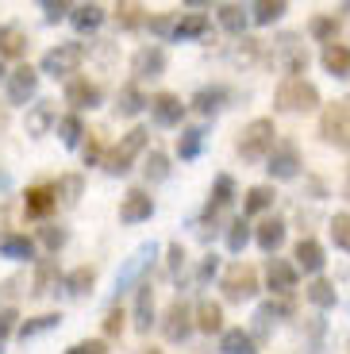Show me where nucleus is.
I'll return each mask as SVG.
<instances>
[{"instance_id": "19", "label": "nucleus", "mask_w": 350, "mask_h": 354, "mask_svg": "<svg viewBox=\"0 0 350 354\" xmlns=\"http://www.w3.org/2000/svg\"><path fill=\"white\" fill-rule=\"evenodd\" d=\"M293 254H297V266L304 274H320V270H324V247L315 239H300Z\"/></svg>"}, {"instance_id": "12", "label": "nucleus", "mask_w": 350, "mask_h": 354, "mask_svg": "<svg viewBox=\"0 0 350 354\" xmlns=\"http://www.w3.org/2000/svg\"><path fill=\"white\" fill-rule=\"evenodd\" d=\"M131 73L139 81L162 77V73H166V50H162V46H142V50L131 58Z\"/></svg>"}, {"instance_id": "60", "label": "nucleus", "mask_w": 350, "mask_h": 354, "mask_svg": "<svg viewBox=\"0 0 350 354\" xmlns=\"http://www.w3.org/2000/svg\"><path fill=\"white\" fill-rule=\"evenodd\" d=\"M0 127H4V115H0Z\"/></svg>"}, {"instance_id": "6", "label": "nucleus", "mask_w": 350, "mask_h": 354, "mask_svg": "<svg viewBox=\"0 0 350 354\" xmlns=\"http://www.w3.org/2000/svg\"><path fill=\"white\" fill-rule=\"evenodd\" d=\"M223 292H228V301H250L254 292H258V270L246 266V262L228 266V274H223Z\"/></svg>"}, {"instance_id": "35", "label": "nucleus", "mask_w": 350, "mask_h": 354, "mask_svg": "<svg viewBox=\"0 0 350 354\" xmlns=\"http://www.w3.org/2000/svg\"><path fill=\"white\" fill-rule=\"evenodd\" d=\"M219 24H223V31H231V35H243L246 31L243 4H219Z\"/></svg>"}, {"instance_id": "4", "label": "nucleus", "mask_w": 350, "mask_h": 354, "mask_svg": "<svg viewBox=\"0 0 350 354\" xmlns=\"http://www.w3.org/2000/svg\"><path fill=\"white\" fill-rule=\"evenodd\" d=\"M320 135L331 147H350V97H342V100L324 108V115H320Z\"/></svg>"}, {"instance_id": "22", "label": "nucleus", "mask_w": 350, "mask_h": 354, "mask_svg": "<svg viewBox=\"0 0 350 354\" xmlns=\"http://www.w3.org/2000/svg\"><path fill=\"white\" fill-rule=\"evenodd\" d=\"M62 285H66L70 297H85V292H93V285H97V270H93V266H77L73 274L62 277Z\"/></svg>"}, {"instance_id": "10", "label": "nucleus", "mask_w": 350, "mask_h": 354, "mask_svg": "<svg viewBox=\"0 0 350 354\" xmlns=\"http://www.w3.org/2000/svg\"><path fill=\"white\" fill-rule=\"evenodd\" d=\"M150 258H154V243H147V247H139V250H135V254L127 258V266L120 270V277H116V292H127L131 285L139 289V285H142V281H139V274L150 266Z\"/></svg>"}, {"instance_id": "5", "label": "nucleus", "mask_w": 350, "mask_h": 354, "mask_svg": "<svg viewBox=\"0 0 350 354\" xmlns=\"http://www.w3.org/2000/svg\"><path fill=\"white\" fill-rule=\"evenodd\" d=\"M81 58H85V46H81V43H58L54 50L43 54L39 70L50 73V77H66V73H73L81 66Z\"/></svg>"}, {"instance_id": "25", "label": "nucleus", "mask_w": 350, "mask_h": 354, "mask_svg": "<svg viewBox=\"0 0 350 354\" xmlns=\"http://www.w3.org/2000/svg\"><path fill=\"white\" fill-rule=\"evenodd\" d=\"M208 27H212V19L204 16V12H189V16L177 19V35L174 39H201V35H208Z\"/></svg>"}, {"instance_id": "7", "label": "nucleus", "mask_w": 350, "mask_h": 354, "mask_svg": "<svg viewBox=\"0 0 350 354\" xmlns=\"http://www.w3.org/2000/svg\"><path fill=\"white\" fill-rule=\"evenodd\" d=\"M196 328V319H193V308L177 297L174 304L166 308V319H162V335L169 339V343H181V339H189V331Z\"/></svg>"}, {"instance_id": "31", "label": "nucleus", "mask_w": 350, "mask_h": 354, "mask_svg": "<svg viewBox=\"0 0 350 354\" xmlns=\"http://www.w3.org/2000/svg\"><path fill=\"white\" fill-rule=\"evenodd\" d=\"M235 201V181H231L228 174L216 177V189H212V201H208V216H216L219 208H228V204Z\"/></svg>"}, {"instance_id": "21", "label": "nucleus", "mask_w": 350, "mask_h": 354, "mask_svg": "<svg viewBox=\"0 0 350 354\" xmlns=\"http://www.w3.org/2000/svg\"><path fill=\"white\" fill-rule=\"evenodd\" d=\"M150 319H154V285L142 281L139 285V297H135V328L150 331Z\"/></svg>"}, {"instance_id": "27", "label": "nucleus", "mask_w": 350, "mask_h": 354, "mask_svg": "<svg viewBox=\"0 0 350 354\" xmlns=\"http://www.w3.org/2000/svg\"><path fill=\"white\" fill-rule=\"evenodd\" d=\"M196 328L201 331H223V308H219L216 301H201L196 304Z\"/></svg>"}, {"instance_id": "43", "label": "nucleus", "mask_w": 350, "mask_h": 354, "mask_svg": "<svg viewBox=\"0 0 350 354\" xmlns=\"http://www.w3.org/2000/svg\"><path fill=\"white\" fill-rule=\"evenodd\" d=\"M308 31H312V35L320 39V43L331 46V43H335V31H339V19H335V16H315Z\"/></svg>"}, {"instance_id": "20", "label": "nucleus", "mask_w": 350, "mask_h": 354, "mask_svg": "<svg viewBox=\"0 0 350 354\" xmlns=\"http://www.w3.org/2000/svg\"><path fill=\"white\" fill-rule=\"evenodd\" d=\"M27 50V31L16 24H4L0 27V58H19Z\"/></svg>"}, {"instance_id": "46", "label": "nucleus", "mask_w": 350, "mask_h": 354, "mask_svg": "<svg viewBox=\"0 0 350 354\" xmlns=\"http://www.w3.org/2000/svg\"><path fill=\"white\" fill-rule=\"evenodd\" d=\"M246 243H250V223H246V220H235V223L228 227V247L239 254V250H243Z\"/></svg>"}, {"instance_id": "44", "label": "nucleus", "mask_w": 350, "mask_h": 354, "mask_svg": "<svg viewBox=\"0 0 350 354\" xmlns=\"http://www.w3.org/2000/svg\"><path fill=\"white\" fill-rule=\"evenodd\" d=\"M331 239H335V247H339V250H350V212H335Z\"/></svg>"}, {"instance_id": "61", "label": "nucleus", "mask_w": 350, "mask_h": 354, "mask_svg": "<svg viewBox=\"0 0 350 354\" xmlns=\"http://www.w3.org/2000/svg\"><path fill=\"white\" fill-rule=\"evenodd\" d=\"M0 354H4V351H0Z\"/></svg>"}, {"instance_id": "33", "label": "nucleus", "mask_w": 350, "mask_h": 354, "mask_svg": "<svg viewBox=\"0 0 350 354\" xmlns=\"http://www.w3.org/2000/svg\"><path fill=\"white\" fill-rule=\"evenodd\" d=\"M308 301H312L315 308H335L339 297H335V285L327 281V277H315V281L308 285Z\"/></svg>"}, {"instance_id": "49", "label": "nucleus", "mask_w": 350, "mask_h": 354, "mask_svg": "<svg viewBox=\"0 0 350 354\" xmlns=\"http://www.w3.org/2000/svg\"><path fill=\"white\" fill-rule=\"evenodd\" d=\"M81 158H85V166L104 162V154H100V135L97 131H89V142H85V151H81Z\"/></svg>"}, {"instance_id": "30", "label": "nucleus", "mask_w": 350, "mask_h": 354, "mask_svg": "<svg viewBox=\"0 0 350 354\" xmlns=\"http://www.w3.org/2000/svg\"><path fill=\"white\" fill-rule=\"evenodd\" d=\"M223 100H228V88L212 85V88H201V93L193 97V108H196V112H204V115H212V112H219V108H223Z\"/></svg>"}, {"instance_id": "53", "label": "nucleus", "mask_w": 350, "mask_h": 354, "mask_svg": "<svg viewBox=\"0 0 350 354\" xmlns=\"http://www.w3.org/2000/svg\"><path fill=\"white\" fill-rule=\"evenodd\" d=\"M66 354H108V346L100 339H85V343H73Z\"/></svg>"}, {"instance_id": "52", "label": "nucleus", "mask_w": 350, "mask_h": 354, "mask_svg": "<svg viewBox=\"0 0 350 354\" xmlns=\"http://www.w3.org/2000/svg\"><path fill=\"white\" fill-rule=\"evenodd\" d=\"M16 319H19V312L16 308H0V343L16 331Z\"/></svg>"}, {"instance_id": "54", "label": "nucleus", "mask_w": 350, "mask_h": 354, "mask_svg": "<svg viewBox=\"0 0 350 354\" xmlns=\"http://www.w3.org/2000/svg\"><path fill=\"white\" fill-rule=\"evenodd\" d=\"M169 277H177V274H181V266H185V247H181V243H169Z\"/></svg>"}, {"instance_id": "50", "label": "nucleus", "mask_w": 350, "mask_h": 354, "mask_svg": "<svg viewBox=\"0 0 350 354\" xmlns=\"http://www.w3.org/2000/svg\"><path fill=\"white\" fill-rule=\"evenodd\" d=\"M150 31H154V35H162V39H169V35H177V19L154 16V19H150Z\"/></svg>"}, {"instance_id": "13", "label": "nucleus", "mask_w": 350, "mask_h": 354, "mask_svg": "<svg viewBox=\"0 0 350 354\" xmlns=\"http://www.w3.org/2000/svg\"><path fill=\"white\" fill-rule=\"evenodd\" d=\"M150 115H154V124H162V127H177L181 115H185V104L174 93H158V97H150Z\"/></svg>"}, {"instance_id": "8", "label": "nucleus", "mask_w": 350, "mask_h": 354, "mask_svg": "<svg viewBox=\"0 0 350 354\" xmlns=\"http://www.w3.org/2000/svg\"><path fill=\"white\" fill-rule=\"evenodd\" d=\"M266 169H270V177H277V181H293V177L300 174V151L293 142H277Z\"/></svg>"}, {"instance_id": "14", "label": "nucleus", "mask_w": 350, "mask_h": 354, "mask_svg": "<svg viewBox=\"0 0 350 354\" xmlns=\"http://www.w3.org/2000/svg\"><path fill=\"white\" fill-rule=\"evenodd\" d=\"M154 216V201H150V193H142V189H131V193L123 196L120 204V220L123 223H142Z\"/></svg>"}, {"instance_id": "3", "label": "nucleus", "mask_w": 350, "mask_h": 354, "mask_svg": "<svg viewBox=\"0 0 350 354\" xmlns=\"http://www.w3.org/2000/svg\"><path fill=\"white\" fill-rule=\"evenodd\" d=\"M273 100H277L281 112H312V108L320 104V88L304 77H285L277 85V97Z\"/></svg>"}, {"instance_id": "38", "label": "nucleus", "mask_w": 350, "mask_h": 354, "mask_svg": "<svg viewBox=\"0 0 350 354\" xmlns=\"http://www.w3.org/2000/svg\"><path fill=\"white\" fill-rule=\"evenodd\" d=\"M285 8H289L285 0H258L250 12H254V24H273V19L285 16Z\"/></svg>"}, {"instance_id": "18", "label": "nucleus", "mask_w": 350, "mask_h": 354, "mask_svg": "<svg viewBox=\"0 0 350 354\" xmlns=\"http://www.w3.org/2000/svg\"><path fill=\"white\" fill-rule=\"evenodd\" d=\"M254 239H258V247L266 250V254H277L281 243H285V223L273 216V220H262L258 223V231H254Z\"/></svg>"}, {"instance_id": "51", "label": "nucleus", "mask_w": 350, "mask_h": 354, "mask_svg": "<svg viewBox=\"0 0 350 354\" xmlns=\"http://www.w3.org/2000/svg\"><path fill=\"white\" fill-rule=\"evenodd\" d=\"M120 331H123V308H108V316H104V335L116 339Z\"/></svg>"}, {"instance_id": "9", "label": "nucleus", "mask_w": 350, "mask_h": 354, "mask_svg": "<svg viewBox=\"0 0 350 354\" xmlns=\"http://www.w3.org/2000/svg\"><path fill=\"white\" fill-rule=\"evenodd\" d=\"M35 88H39L35 66H16V70L8 73V100L12 104H27V100L35 97Z\"/></svg>"}, {"instance_id": "28", "label": "nucleus", "mask_w": 350, "mask_h": 354, "mask_svg": "<svg viewBox=\"0 0 350 354\" xmlns=\"http://www.w3.org/2000/svg\"><path fill=\"white\" fill-rule=\"evenodd\" d=\"M219 354H254V339L243 328H231L219 339Z\"/></svg>"}, {"instance_id": "59", "label": "nucleus", "mask_w": 350, "mask_h": 354, "mask_svg": "<svg viewBox=\"0 0 350 354\" xmlns=\"http://www.w3.org/2000/svg\"><path fill=\"white\" fill-rule=\"evenodd\" d=\"M0 77H4V58H0Z\"/></svg>"}, {"instance_id": "41", "label": "nucleus", "mask_w": 350, "mask_h": 354, "mask_svg": "<svg viewBox=\"0 0 350 354\" xmlns=\"http://www.w3.org/2000/svg\"><path fill=\"white\" fill-rule=\"evenodd\" d=\"M142 174H147V181H166V177H169V158H166L162 151H150Z\"/></svg>"}, {"instance_id": "32", "label": "nucleus", "mask_w": 350, "mask_h": 354, "mask_svg": "<svg viewBox=\"0 0 350 354\" xmlns=\"http://www.w3.org/2000/svg\"><path fill=\"white\" fill-rule=\"evenodd\" d=\"M147 104H150V100L142 97L139 88H135V85H127V88H120V100H116V112H120V115H139Z\"/></svg>"}, {"instance_id": "2", "label": "nucleus", "mask_w": 350, "mask_h": 354, "mask_svg": "<svg viewBox=\"0 0 350 354\" xmlns=\"http://www.w3.org/2000/svg\"><path fill=\"white\" fill-rule=\"evenodd\" d=\"M273 135H277V127H273V120H250V124L243 127V135H239V154H243L246 162H262L273 154Z\"/></svg>"}, {"instance_id": "34", "label": "nucleus", "mask_w": 350, "mask_h": 354, "mask_svg": "<svg viewBox=\"0 0 350 354\" xmlns=\"http://www.w3.org/2000/svg\"><path fill=\"white\" fill-rule=\"evenodd\" d=\"M54 281H58V262H54V258H43L39 270H35V285H31V292H35V297H46Z\"/></svg>"}, {"instance_id": "29", "label": "nucleus", "mask_w": 350, "mask_h": 354, "mask_svg": "<svg viewBox=\"0 0 350 354\" xmlns=\"http://www.w3.org/2000/svg\"><path fill=\"white\" fill-rule=\"evenodd\" d=\"M70 19H73L77 31H97V27L104 24V8H100V4H77Z\"/></svg>"}, {"instance_id": "48", "label": "nucleus", "mask_w": 350, "mask_h": 354, "mask_svg": "<svg viewBox=\"0 0 350 354\" xmlns=\"http://www.w3.org/2000/svg\"><path fill=\"white\" fill-rule=\"evenodd\" d=\"M66 239H70V235H66V227H58V223H46L43 227V247L46 250H62Z\"/></svg>"}, {"instance_id": "26", "label": "nucleus", "mask_w": 350, "mask_h": 354, "mask_svg": "<svg viewBox=\"0 0 350 354\" xmlns=\"http://www.w3.org/2000/svg\"><path fill=\"white\" fill-rule=\"evenodd\" d=\"M0 254L16 258V262H27V258H35V243L27 239V235H4L0 239Z\"/></svg>"}, {"instance_id": "55", "label": "nucleus", "mask_w": 350, "mask_h": 354, "mask_svg": "<svg viewBox=\"0 0 350 354\" xmlns=\"http://www.w3.org/2000/svg\"><path fill=\"white\" fill-rule=\"evenodd\" d=\"M43 12H46L50 24H58V19L66 16V12H73V8H70V4H62V0H43Z\"/></svg>"}, {"instance_id": "40", "label": "nucleus", "mask_w": 350, "mask_h": 354, "mask_svg": "<svg viewBox=\"0 0 350 354\" xmlns=\"http://www.w3.org/2000/svg\"><path fill=\"white\" fill-rule=\"evenodd\" d=\"M142 4H135V0H123V4H116V19H120L123 27H139V24H147V16H142Z\"/></svg>"}, {"instance_id": "47", "label": "nucleus", "mask_w": 350, "mask_h": 354, "mask_svg": "<svg viewBox=\"0 0 350 354\" xmlns=\"http://www.w3.org/2000/svg\"><path fill=\"white\" fill-rule=\"evenodd\" d=\"M285 312H289V304H281V301H266L262 308H258V324H262V328H270V324H277L281 316H285Z\"/></svg>"}, {"instance_id": "23", "label": "nucleus", "mask_w": 350, "mask_h": 354, "mask_svg": "<svg viewBox=\"0 0 350 354\" xmlns=\"http://www.w3.org/2000/svg\"><path fill=\"white\" fill-rule=\"evenodd\" d=\"M50 127H58V115H54L50 100H43V104H35L31 112H27V131H31V135H46Z\"/></svg>"}, {"instance_id": "16", "label": "nucleus", "mask_w": 350, "mask_h": 354, "mask_svg": "<svg viewBox=\"0 0 350 354\" xmlns=\"http://www.w3.org/2000/svg\"><path fill=\"white\" fill-rule=\"evenodd\" d=\"M266 277H270L273 292H293L297 289V270H293L285 258H270V262H266Z\"/></svg>"}, {"instance_id": "1", "label": "nucleus", "mask_w": 350, "mask_h": 354, "mask_svg": "<svg viewBox=\"0 0 350 354\" xmlns=\"http://www.w3.org/2000/svg\"><path fill=\"white\" fill-rule=\"evenodd\" d=\"M147 135H150L147 127H131V131L123 135V139L116 142L112 151L104 154V162H100V166H104V169H108V174H112V177L127 174V169H131V162L139 158L142 151H147Z\"/></svg>"}, {"instance_id": "17", "label": "nucleus", "mask_w": 350, "mask_h": 354, "mask_svg": "<svg viewBox=\"0 0 350 354\" xmlns=\"http://www.w3.org/2000/svg\"><path fill=\"white\" fill-rule=\"evenodd\" d=\"M320 62H324V70L331 73V77H350V46H342V43L324 46Z\"/></svg>"}, {"instance_id": "45", "label": "nucleus", "mask_w": 350, "mask_h": 354, "mask_svg": "<svg viewBox=\"0 0 350 354\" xmlns=\"http://www.w3.org/2000/svg\"><path fill=\"white\" fill-rule=\"evenodd\" d=\"M54 189H58L62 204H77V196H81V177H77V174H66Z\"/></svg>"}, {"instance_id": "57", "label": "nucleus", "mask_w": 350, "mask_h": 354, "mask_svg": "<svg viewBox=\"0 0 350 354\" xmlns=\"http://www.w3.org/2000/svg\"><path fill=\"white\" fill-rule=\"evenodd\" d=\"M347 201H350V169H347Z\"/></svg>"}, {"instance_id": "42", "label": "nucleus", "mask_w": 350, "mask_h": 354, "mask_svg": "<svg viewBox=\"0 0 350 354\" xmlns=\"http://www.w3.org/2000/svg\"><path fill=\"white\" fill-rule=\"evenodd\" d=\"M58 135H62V142H66V147H77L81 135H85V127H81L77 115H62V120H58Z\"/></svg>"}, {"instance_id": "11", "label": "nucleus", "mask_w": 350, "mask_h": 354, "mask_svg": "<svg viewBox=\"0 0 350 354\" xmlns=\"http://www.w3.org/2000/svg\"><path fill=\"white\" fill-rule=\"evenodd\" d=\"M58 204V189L54 185H31L24 193V212L31 216V220H43V216H50V208Z\"/></svg>"}, {"instance_id": "37", "label": "nucleus", "mask_w": 350, "mask_h": 354, "mask_svg": "<svg viewBox=\"0 0 350 354\" xmlns=\"http://www.w3.org/2000/svg\"><path fill=\"white\" fill-rule=\"evenodd\" d=\"M273 196H277V193H273V189L270 185H254V189H246V201H243V212H266V208H270V204H273Z\"/></svg>"}, {"instance_id": "36", "label": "nucleus", "mask_w": 350, "mask_h": 354, "mask_svg": "<svg viewBox=\"0 0 350 354\" xmlns=\"http://www.w3.org/2000/svg\"><path fill=\"white\" fill-rule=\"evenodd\" d=\"M201 142H204V127H185L181 139H177V154H181L185 162H193L196 154H201Z\"/></svg>"}, {"instance_id": "39", "label": "nucleus", "mask_w": 350, "mask_h": 354, "mask_svg": "<svg viewBox=\"0 0 350 354\" xmlns=\"http://www.w3.org/2000/svg\"><path fill=\"white\" fill-rule=\"evenodd\" d=\"M62 324V316L58 312H46V316H35V319H27L24 328H19V339H31V335H43V331H50V328H58Z\"/></svg>"}, {"instance_id": "15", "label": "nucleus", "mask_w": 350, "mask_h": 354, "mask_svg": "<svg viewBox=\"0 0 350 354\" xmlns=\"http://www.w3.org/2000/svg\"><path fill=\"white\" fill-rule=\"evenodd\" d=\"M66 104H73L77 112H85V108H97L100 104V85H93L89 77H77L66 85Z\"/></svg>"}, {"instance_id": "58", "label": "nucleus", "mask_w": 350, "mask_h": 354, "mask_svg": "<svg viewBox=\"0 0 350 354\" xmlns=\"http://www.w3.org/2000/svg\"><path fill=\"white\" fill-rule=\"evenodd\" d=\"M142 354H162V351H154V346H150V351H142Z\"/></svg>"}, {"instance_id": "24", "label": "nucleus", "mask_w": 350, "mask_h": 354, "mask_svg": "<svg viewBox=\"0 0 350 354\" xmlns=\"http://www.w3.org/2000/svg\"><path fill=\"white\" fill-rule=\"evenodd\" d=\"M281 54H285V70H289L293 77L308 70V50L297 43V35H285V39H281Z\"/></svg>"}, {"instance_id": "56", "label": "nucleus", "mask_w": 350, "mask_h": 354, "mask_svg": "<svg viewBox=\"0 0 350 354\" xmlns=\"http://www.w3.org/2000/svg\"><path fill=\"white\" fill-rule=\"evenodd\" d=\"M212 274H216V254H208V258H204V266H201V281H208Z\"/></svg>"}]
</instances>
